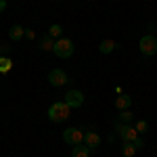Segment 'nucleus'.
<instances>
[{
	"instance_id": "obj_13",
	"label": "nucleus",
	"mask_w": 157,
	"mask_h": 157,
	"mask_svg": "<svg viewBox=\"0 0 157 157\" xmlns=\"http://www.w3.org/2000/svg\"><path fill=\"white\" fill-rule=\"evenodd\" d=\"M13 69V61L6 55H0V73H9Z\"/></svg>"
},
{
	"instance_id": "obj_2",
	"label": "nucleus",
	"mask_w": 157,
	"mask_h": 157,
	"mask_svg": "<svg viewBox=\"0 0 157 157\" xmlns=\"http://www.w3.org/2000/svg\"><path fill=\"white\" fill-rule=\"evenodd\" d=\"M73 50H75V46H73V42L69 38H59V40H55V44H52V52H55L59 59H69L73 55Z\"/></svg>"
},
{
	"instance_id": "obj_4",
	"label": "nucleus",
	"mask_w": 157,
	"mask_h": 157,
	"mask_svg": "<svg viewBox=\"0 0 157 157\" xmlns=\"http://www.w3.org/2000/svg\"><path fill=\"white\" fill-rule=\"evenodd\" d=\"M115 130H117V134H120V138L124 143H132L134 138L138 136L136 128L130 126V124H124V121H117V124H115Z\"/></svg>"
},
{
	"instance_id": "obj_21",
	"label": "nucleus",
	"mask_w": 157,
	"mask_h": 157,
	"mask_svg": "<svg viewBox=\"0 0 157 157\" xmlns=\"http://www.w3.org/2000/svg\"><path fill=\"white\" fill-rule=\"evenodd\" d=\"M4 9H6V0H0V13L4 11Z\"/></svg>"
},
{
	"instance_id": "obj_10",
	"label": "nucleus",
	"mask_w": 157,
	"mask_h": 157,
	"mask_svg": "<svg viewBox=\"0 0 157 157\" xmlns=\"http://www.w3.org/2000/svg\"><path fill=\"white\" fill-rule=\"evenodd\" d=\"M90 153H92V149L90 147H86L84 143L82 145H75L71 151V157H90Z\"/></svg>"
},
{
	"instance_id": "obj_5",
	"label": "nucleus",
	"mask_w": 157,
	"mask_h": 157,
	"mask_svg": "<svg viewBox=\"0 0 157 157\" xmlns=\"http://www.w3.org/2000/svg\"><path fill=\"white\" fill-rule=\"evenodd\" d=\"M63 140L67 143V145H82L84 143V132L80 130V128H67V130H63Z\"/></svg>"
},
{
	"instance_id": "obj_12",
	"label": "nucleus",
	"mask_w": 157,
	"mask_h": 157,
	"mask_svg": "<svg viewBox=\"0 0 157 157\" xmlns=\"http://www.w3.org/2000/svg\"><path fill=\"white\" fill-rule=\"evenodd\" d=\"M23 32H25V27H21V25L17 23V25H13L11 29H9V38H11L13 42H17V40L23 38Z\"/></svg>"
},
{
	"instance_id": "obj_6",
	"label": "nucleus",
	"mask_w": 157,
	"mask_h": 157,
	"mask_svg": "<svg viewBox=\"0 0 157 157\" xmlns=\"http://www.w3.org/2000/svg\"><path fill=\"white\" fill-rule=\"evenodd\" d=\"M65 103H67V107L69 109H80L84 105V94L80 92V90H67V94H65Z\"/></svg>"
},
{
	"instance_id": "obj_17",
	"label": "nucleus",
	"mask_w": 157,
	"mask_h": 157,
	"mask_svg": "<svg viewBox=\"0 0 157 157\" xmlns=\"http://www.w3.org/2000/svg\"><path fill=\"white\" fill-rule=\"evenodd\" d=\"M134 128H136V132H138V134H147V132H149V124H147L145 120L136 121V126H134Z\"/></svg>"
},
{
	"instance_id": "obj_18",
	"label": "nucleus",
	"mask_w": 157,
	"mask_h": 157,
	"mask_svg": "<svg viewBox=\"0 0 157 157\" xmlns=\"http://www.w3.org/2000/svg\"><path fill=\"white\" fill-rule=\"evenodd\" d=\"M134 113H130V109H124L120 113V121H124V124H128V121H132Z\"/></svg>"
},
{
	"instance_id": "obj_3",
	"label": "nucleus",
	"mask_w": 157,
	"mask_h": 157,
	"mask_svg": "<svg viewBox=\"0 0 157 157\" xmlns=\"http://www.w3.org/2000/svg\"><path fill=\"white\" fill-rule=\"evenodd\" d=\"M138 48H140V52H143L145 57H153V55L157 52V38L151 36V34L143 36L140 42H138Z\"/></svg>"
},
{
	"instance_id": "obj_14",
	"label": "nucleus",
	"mask_w": 157,
	"mask_h": 157,
	"mask_svg": "<svg viewBox=\"0 0 157 157\" xmlns=\"http://www.w3.org/2000/svg\"><path fill=\"white\" fill-rule=\"evenodd\" d=\"M136 151H138V149L134 147V143H124V145H121V155L124 157H134Z\"/></svg>"
},
{
	"instance_id": "obj_20",
	"label": "nucleus",
	"mask_w": 157,
	"mask_h": 157,
	"mask_svg": "<svg viewBox=\"0 0 157 157\" xmlns=\"http://www.w3.org/2000/svg\"><path fill=\"white\" fill-rule=\"evenodd\" d=\"M9 50H11L9 44H0V55H9Z\"/></svg>"
},
{
	"instance_id": "obj_16",
	"label": "nucleus",
	"mask_w": 157,
	"mask_h": 157,
	"mask_svg": "<svg viewBox=\"0 0 157 157\" xmlns=\"http://www.w3.org/2000/svg\"><path fill=\"white\" fill-rule=\"evenodd\" d=\"M52 44H55V40H52L48 34L40 38V48H42V50H52Z\"/></svg>"
},
{
	"instance_id": "obj_19",
	"label": "nucleus",
	"mask_w": 157,
	"mask_h": 157,
	"mask_svg": "<svg viewBox=\"0 0 157 157\" xmlns=\"http://www.w3.org/2000/svg\"><path fill=\"white\" fill-rule=\"evenodd\" d=\"M23 38H27V40H36V32H34V29H25Z\"/></svg>"
},
{
	"instance_id": "obj_1",
	"label": "nucleus",
	"mask_w": 157,
	"mask_h": 157,
	"mask_svg": "<svg viewBox=\"0 0 157 157\" xmlns=\"http://www.w3.org/2000/svg\"><path fill=\"white\" fill-rule=\"evenodd\" d=\"M69 111L71 109L67 107L65 101H57V103H52L48 107V120L55 121V124H61V121H65L69 117Z\"/></svg>"
},
{
	"instance_id": "obj_15",
	"label": "nucleus",
	"mask_w": 157,
	"mask_h": 157,
	"mask_svg": "<svg viewBox=\"0 0 157 157\" xmlns=\"http://www.w3.org/2000/svg\"><path fill=\"white\" fill-rule=\"evenodd\" d=\"M46 34H48L50 38H57V40H59V38H63V36H61V34H63V27H61L59 23H52L48 27V32H46Z\"/></svg>"
},
{
	"instance_id": "obj_7",
	"label": "nucleus",
	"mask_w": 157,
	"mask_h": 157,
	"mask_svg": "<svg viewBox=\"0 0 157 157\" xmlns=\"http://www.w3.org/2000/svg\"><path fill=\"white\" fill-rule=\"evenodd\" d=\"M48 82H50V86H65L67 82H69V78H67V73L63 71V69H50V73H48Z\"/></svg>"
},
{
	"instance_id": "obj_9",
	"label": "nucleus",
	"mask_w": 157,
	"mask_h": 157,
	"mask_svg": "<svg viewBox=\"0 0 157 157\" xmlns=\"http://www.w3.org/2000/svg\"><path fill=\"white\" fill-rule=\"evenodd\" d=\"M84 145L90 147V149L94 151V149L101 145V136H98L97 132H86V134H84Z\"/></svg>"
},
{
	"instance_id": "obj_11",
	"label": "nucleus",
	"mask_w": 157,
	"mask_h": 157,
	"mask_svg": "<svg viewBox=\"0 0 157 157\" xmlns=\"http://www.w3.org/2000/svg\"><path fill=\"white\" fill-rule=\"evenodd\" d=\"M115 48H117V42H115V40H103V42L98 44V50H101L103 55H109V52H113Z\"/></svg>"
},
{
	"instance_id": "obj_8",
	"label": "nucleus",
	"mask_w": 157,
	"mask_h": 157,
	"mask_svg": "<svg viewBox=\"0 0 157 157\" xmlns=\"http://www.w3.org/2000/svg\"><path fill=\"white\" fill-rule=\"evenodd\" d=\"M130 105H132V97L130 94H117L115 97V107L120 109V111H124V109H130Z\"/></svg>"
}]
</instances>
